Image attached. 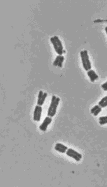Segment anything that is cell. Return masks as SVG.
Returning <instances> with one entry per match:
<instances>
[{
	"mask_svg": "<svg viewBox=\"0 0 107 187\" xmlns=\"http://www.w3.org/2000/svg\"><path fill=\"white\" fill-rule=\"evenodd\" d=\"M99 124L101 125H103L107 124V116H101L99 119Z\"/></svg>",
	"mask_w": 107,
	"mask_h": 187,
	"instance_id": "cell-13",
	"label": "cell"
},
{
	"mask_svg": "<svg viewBox=\"0 0 107 187\" xmlns=\"http://www.w3.org/2000/svg\"><path fill=\"white\" fill-rule=\"evenodd\" d=\"M54 148L56 151H58L60 153H66V151L68 149V147L64 145H63L62 143H60V142L56 143L55 146Z\"/></svg>",
	"mask_w": 107,
	"mask_h": 187,
	"instance_id": "cell-9",
	"label": "cell"
},
{
	"mask_svg": "<svg viewBox=\"0 0 107 187\" xmlns=\"http://www.w3.org/2000/svg\"><path fill=\"white\" fill-rule=\"evenodd\" d=\"M101 87L104 91H107V81L101 85Z\"/></svg>",
	"mask_w": 107,
	"mask_h": 187,
	"instance_id": "cell-14",
	"label": "cell"
},
{
	"mask_svg": "<svg viewBox=\"0 0 107 187\" xmlns=\"http://www.w3.org/2000/svg\"><path fill=\"white\" fill-rule=\"evenodd\" d=\"M48 96V94L46 93H43V91L40 90L37 96V104L38 106H42L45 101V98Z\"/></svg>",
	"mask_w": 107,
	"mask_h": 187,
	"instance_id": "cell-7",
	"label": "cell"
},
{
	"mask_svg": "<svg viewBox=\"0 0 107 187\" xmlns=\"http://www.w3.org/2000/svg\"><path fill=\"white\" fill-rule=\"evenodd\" d=\"M104 22H107V20H96L94 21V23H101Z\"/></svg>",
	"mask_w": 107,
	"mask_h": 187,
	"instance_id": "cell-15",
	"label": "cell"
},
{
	"mask_svg": "<svg viewBox=\"0 0 107 187\" xmlns=\"http://www.w3.org/2000/svg\"><path fill=\"white\" fill-rule=\"evenodd\" d=\"M50 41L53 44L55 51L58 53V55L62 56L64 53V48L62 44V41L59 39V38L56 36L50 38Z\"/></svg>",
	"mask_w": 107,
	"mask_h": 187,
	"instance_id": "cell-2",
	"label": "cell"
},
{
	"mask_svg": "<svg viewBox=\"0 0 107 187\" xmlns=\"http://www.w3.org/2000/svg\"><path fill=\"white\" fill-rule=\"evenodd\" d=\"M66 154L71 158L74 159L76 161L79 162L82 159V155L77 151L73 150L72 148H68L66 151Z\"/></svg>",
	"mask_w": 107,
	"mask_h": 187,
	"instance_id": "cell-4",
	"label": "cell"
},
{
	"mask_svg": "<svg viewBox=\"0 0 107 187\" xmlns=\"http://www.w3.org/2000/svg\"><path fill=\"white\" fill-rule=\"evenodd\" d=\"M42 112V108L41 106H35L33 112V120L36 122H40L41 120V114Z\"/></svg>",
	"mask_w": 107,
	"mask_h": 187,
	"instance_id": "cell-5",
	"label": "cell"
},
{
	"mask_svg": "<svg viewBox=\"0 0 107 187\" xmlns=\"http://www.w3.org/2000/svg\"><path fill=\"white\" fill-rule=\"evenodd\" d=\"M80 56L82 62V66L84 69L86 71H88L92 68L91 61L90 60V57L88 54V51L86 49H84L80 52Z\"/></svg>",
	"mask_w": 107,
	"mask_h": 187,
	"instance_id": "cell-3",
	"label": "cell"
},
{
	"mask_svg": "<svg viewBox=\"0 0 107 187\" xmlns=\"http://www.w3.org/2000/svg\"><path fill=\"white\" fill-rule=\"evenodd\" d=\"M105 31H106V33H107V26L105 28Z\"/></svg>",
	"mask_w": 107,
	"mask_h": 187,
	"instance_id": "cell-16",
	"label": "cell"
},
{
	"mask_svg": "<svg viewBox=\"0 0 107 187\" xmlns=\"http://www.w3.org/2000/svg\"><path fill=\"white\" fill-rule=\"evenodd\" d=\"M87 74L88 77L90 79V81L92 82H94L95 80H96L99 79V76L97 75V74L95 73V72L94 70L90 69V70H88Z\"/></svg>",
	"mask_w": 107,
	"mask_h": 187,
	"instance_id": "cell-10",
	"label": "cell"
},
{
	"mask_svg": "<svg viewBox=\"0 0 107 187\" xmlns=\"http://www.w3.org/2000/svg\"><path fill=\"white\" fill-rule=\"evenodd\" d=\"M52 122L51 117H50L49 116L46 117L45 119H44L43 122L42 123L41 125L39 126V129L40 130L45 132L47 130L48 126H49L50 124Z\"/></svg>",
	"mask_w": 107,
	"mask_h": 187,
	"instance_id": "cell-6",
	"label": "cell"
},
{
	"mask_svg": "<svg viewBox=\"0 0 107 187\" xmlns=\"http://www.w3.org/2000/svg\"><path fill=\"white\" fill-rule=\"evenodd\" d=\"M99 106H100L102 108H104L107 106V96L104 97L101 100V101L99 102Z\"/></svg>",
	"mask_w": 107,
	"mask_h": 187,
	"instance_id": "cell-12",
	"label": "cell"
},
{
	"mask_svg": "<svg viewBox=\"0 0 107 187\" xmlns=\"http://www.w3.org/2000/svg\"><path fill=\"white\" fill-rule=\"evenodd\" d=\"M60 102V98L53 95L51 97V102L47 111V116L50 117H53L56 114L57 109Z\"/></svg>",
	"mask_w": 107,
	"mask_h": 187,
	"instance_id": "cell-1",
	"label": "cell"
},
{
	"mask_svg": "<svg viewBox=\"0 0 107 187\" xmlns=\"http://www.w3.org/2000/svg\"><path fill=\"white\" fill-rule=\"evenodd\" d=\"M101 110H102V108L99 105H96L91 109V113L92 115H93V116H97L100 113Z\"/></svg>",
	"mask_w": 107,
	"mask_h": 187,
	"instance_id": "cell-11",
	"label": "cell"
},
{
	"mask_svg": "<svg viewBox=\"0 0 107 187\" xmlns=\"http://www.w3.org/2000/svg\"><path fill=\"white\" fill-rule=\"evenodd\" d=\"M64 61V57L63 56L58 55L57 57H56L55 60L53 62V66H57L59 68H62L63 66V63Z\"/></svg>",
	"mask_w": 107,
	"mask_h": 187,
	"instance_id": "cell-8",
	"label": "cell"
}]
</instances>
